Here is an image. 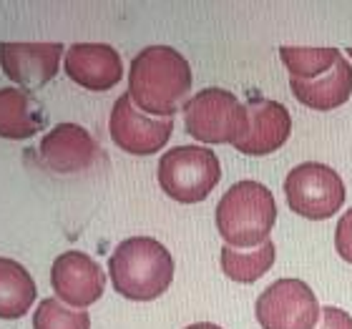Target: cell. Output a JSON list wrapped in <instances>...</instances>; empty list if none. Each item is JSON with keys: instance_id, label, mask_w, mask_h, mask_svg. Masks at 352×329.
Instances as JSON below:
<instances>
[{"instance_id": "14", "label": "cell", "mask_w": 352, "mask_h": 329, "mask_svg": "<svg viewBox=\"0 0 352 329\" xmlns=\"http://www.w3.org/2000/svg\"><path fill=\"white\" fill-rule=\"evenodd\" d=\"M292 93L297 95V101L307 109L315 111H332L340 109L342 103H347L352 93V66L350 60L342 58L327 71V73L309 78V81H297L289 78Z\"/></svg>"}, {"instance_id": "20", "label": "cell", "mask_w": 352, "mask_h": 329, "mask_svg": "<svg viewBox=\"0 0 352 329\" xmlns=\"http://www.w3.org/2000/svg\"><path fill=\"white\" fill-rule=\"evenodd\" d=\"M335 249L338 254L352 264V209L342 214V219L338 221V231H335Z\"/></svg>"}, {"instance_id": "6", "label": "cell", "mask_w": 352, "mask_h": 329, "mask_svg": "<svg viewBox=\"0 0 352 329\" xmlns=\"http://www.w3.org/2000/svg\"><path fill=\"white\" fill-rule=\"evenodd\" d=\"M287 204L305 219L322 221L345 204V183L327 163L307 161L294 166L285 179Z\"/></svg>"}, {"instance_id": "7", "label": "cell", "mask_w": 352, "mask_h": 329, "mask_svg": "<svg viewBox=\"0 0 352 329\" xmlns=\"http://www.w3.org/2000/svg\"><path fill=\"white\" fill-rule=\"evenodd\" d=\"M322 307L302 279H277L259 294L257 322L262 329H315Z\"/></svg>"}, {"instance_id": "4", "label": "cell", "mask_w": 352, "mask_h": 329, "mask_svg": "<svg viewBox=\"0 0 352 329\" xmlns=\"http://www.w3.org/2000/svg\"><path fill=\"white\" fill-rule=\"evenodd\" d=\"M191 139L204 144H236L247 131V106L224 88H204L184 103Z\"/></svg>"}, {"instance_id": "2", "label": "cell", "mask_w": 352, "mask_h": 329, "mask_svg": "<svg viewBox=\"0 0 352 329\" xmlns=\"http://www.w3.org/2000/svg\"><path fill=\"white\" fill-rule=\"evenodd\" d=\"M111 284L133 302H151L169 289L174 259L169 249L151 236H131L113 249L109 259Z\"/></svg>"}, {"instance_id": "21", "label": "cell", "mask_w": 352, "mask_h": 329, "mask_svg": "<svg viewBox=\"0 0 352 329\" xmlns=\"http://www.w3.org/2000/svg\"><path fill=\"white\" fill-rule=\"evenodd\" d=\"M317 329H352V317L340 307H322Z\"/></svg>"}, {"instance_id": "19", "label": "cell", "mask_w": 352, "mask_h": 329, "mask_svg": "<svg viewBox=\"0 0 352 329\" xmlns=\"http://www.w3.org/2000/svg\"><path fill=\"white\" fill-rule=\"evenodd\" d=\"M33 329H91V317L83 309L66 307L60 299H43L33 315Z\"/></svg>"}, {"instance_id": "17", "label": "cell", "mask_w": 352, "mask_h": 329, "mask_svg": "<svg viewBox=\"0 0 352 329\" xmlns=\"http://www.w3.org/2000/svg\"><path fill=\"white\" fill-rule=\"evenodd\" d=\"M274 256H277V249H274V244L270 239L252 249H234L224 244V249H221V269H224V274L229 279H234L239 284H252V282H257L259 277H264L272 269Z\"/></svg>"}, {"instance_id": "11", "label": "cell", "mask_w": 352, "mask_h": 329, "mask_svg": "<svg viewBox=\"0 0 352 329\" xmlns=\"http://www.w3.org/2000/svg\"><path fill=\"white\" fill-rule=\"evenodd\" d=\"M101 156L96 139L78 124H58L41 141V159L58 174H76Z\"/></svg>"}, {"instance_id": "13", "label": "cell", "mask_w": 352, "mask_h": 329, "mask_svg": "<svg viewBox=\"0 0 352 329\" xmlns=\"http://www.w3.org/2000/svg\"><path fill=\"white\" fill-rule=\"evenodd\" d=\"M66 73L88 91H109L124 76V63L109 43H74L66 51Z\"/></svg>"}, {"instance_id": "3", "label": "cell", "mask_w": 352, "mask_h": 329, "mask_svg": "<svg viewBox=\"0 0 352 329\" xmlns=\"http://www.w3.org/2000/svg\"><path fill=\"white\" fill-rule=\"evenodd\" d=\"M277 221L272 191L259 181L244 179L229 186L217 206V229L227 247L252 249L267 242Z\"/></svg>"}, {"instance_id": "23", "label": "cell", "mask_w": 352, "mask_h": 329, "mask_svg": "<svg viewBox=\"0 0 352 329\" xmlns=\"http://www.w3.org/2000/svg\"><path fill=\"white\" fill-rule=\"evenodd\" d=\"M347 53H350V58H352V48H350V51H347Z\"/></svg>"}, {"instance_id": "15", "label": "cell", "mask_w": 352, "mask_h": 329, "mask_svg": "<svg viewBox=\"0 0 352 329\" xmlns=\"http://www.w3.org/2000/svg\"><path fill=\"white\" fill-rule=\"evenodd\" d=\"M43 111L23 88H0V136L30 139L43 128Z\"/></svg>"}, {"instance_id": "8", "label": "cell", "mask_w": 352, "mask_h": 329, "mask_svg": "<svg viewBox=\"0 0 352 329\" xmlns=\"http://www.w3.org/2000/svg\"><path fill=\"white\" fill-rule=\"evenodd\" d=\"M171 131H174V118L146 116L141 109H136L129 91L118 95L116 103H113V111H111L109 118V133L113 144L129 151V154H156L169 141Z\"/></svg>"}, {"instance_id": "18", "label": "cell", "mask_w": 352, "mask_h": 329, "mask_svg": "<svg viewBox=\"0 0 352 329\" xmlns=\"http://www.w3.org/2000/svg\"><path fill=\"white\" fill-rule=\"evenodd\" d=\"M342 53L338 48H297V45H282L279 58L297 81H309L327 73L340 60Z\"/></svg>"}, {"instance_id": "10", "label": "cell", "mask_w": 352, "mask_h": 329, "mask_svg": "<svg viewBox=\"0 0 352 329\" xmlns=\"http://www.w3.org/2000/svg\"><path fill=\"white\" fill-rule=\"evenodd\" d=\"M292 133L289 111L277 101L250 98L247 101V131L234 144L247 156H267L282 148Z\"/></svg>"}, {"instance_id": "5", "label": "cell", "mask_w": 352, "mask_h": 329, "mask_svg": "<svg viewBox=\"0 0 352 329\" xmlns=\"http://www.w3.org/2000/svg\"><path fill=\"white\" fill-rule=\"evenodd\" d=\"M221 179L219 159L206 146H176L159 161V183L182 204L204 201Z\"/></svg>"}, {"instance_id": "1", "label": "cell", "mask_w": 352, "mask_h": 329, "mask_svg": "<svg viewBox=\"0 0 352 329\" xmlns=\"http://www.w3.org/2000/svg\"><path fill=\"white\" fill-rule=\"evenodd\" d=\"M191 66L171 45H148L136 53L129 71V95L136 109L171 118L189 95Z\"/></svg>"}, {"instance_id": "12", "label": "cell", "mask_w": 352, "mask_h": 329, "mask_svg": "<svg viewBox=\"0 0 352 329\" xmlns=\"http://www.w3.org/2000/svg\"><path fill=\"white\" fill-rule=\"evenodd\" d=\"M63 58L60 43H0V66L25 88H38L58 73Z\"/></svg>"}, {"instance_id": "16", "label": "cell", "mask_w": 352, "mask_h": 329, "mask_svg": "<svg viewBox=\"0 0 352 329\" xmlns=\"http://www.w3.org/2000/svg\"><path fill=\"white\" fill-rule=\"evenodd\" d=\"M36 299V282L15 259L0 256V319H18Z\"/></svg>"}, {"instance_id": "9", "label": "cell", "mask_w": 352, "mask_h": 329, "mask_svg": "<svg viewBox=\"0 0 352 329\" xmlns=\"http://www.w3.org/2000/svg\"><path fill=\"white\" fill-rule=\"evenodd\" d=\"M51 284L58 299L76 309H83L101 299L106 289V274L98 264L83 251H66L51 266Z\"/></svg>"}, {"instance_id": "22", "label": "cell", "mask_w": 352, "mask_h": 329, "mask_svg": "<svg viewBox=\"0 0 352 329\" xmlns=\"http://www.w3.org/2000/svg\"><path fill=\"white\" fill-rule=\"evenodd\" d=\"M186 329H221L219 324H212V322H197V324H189Z\"/></svg>"}]
</instances>
